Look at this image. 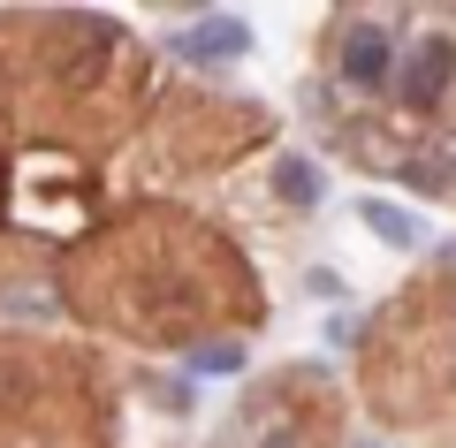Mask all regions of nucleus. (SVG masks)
<instances>
[{"instance_id": "obj_1", "label": "nucleus", "mask_w": 456, "mask_h": 448, "mask_svg": "<svg viewBox=\"0 0 456 448\" xmlns=\"http://www.w3.org/2000/svg\"><path fill=\"white\" fill-rule=\"evenodd\" d=\"M449 77H456V46H449V38H426V46L411 53V69H403V99H411V107H434Z\"/></svg>"}, {"instance_id": "obj_2", "label": "nucleus", "mask_w": 456, "mask_h": 448, "mask_svg": "<svg viewBox=\"0 0 456 448\" xmlns=\"http://www.w3.org/2000/svg\"><path fill=\"white\" fill-rule=\"evenodd\" d=\"M175 46L191 53V61H213V53L228 61V53H251V31H244L236 16H213V23H198V31H183Z\"/></svg>"}, {"instance_id": "obj_3", "label": "nucleus", "mask_w": 456, "mask_h": 448, "mask_svg": "<svg viewBox=\"0 0 456 448\" xmlns=\"http://www.w3.org/2000/svg\"><path fill=\"white\" fill-rule=\"evenodd\" d=\"M342 69H350L358 84H380V77H388V38H380L373 23H358V31H350V46H342Z\"/></svg>"}, {"instance_id": "obj_4", "label": "nucleus", "mask_w": 456, "mask_h": 448, "mask_svg": "<svg viewBox=\"0 0 456 448\" xmlns=\"http://www.w3.org/2000/svg\"><path fill=\"white\" fill-rule=\"evenodd\" d=\"M358 221L373 228L380 243H419V236H426V221H419V213H403V206H388V198H365V206H358Z\"/></svg>"}, {"instance_id": "obj_5", "label": "nucleus", "mask_w": 456, "mask_h": 448, "mask_svg": "<svg viewBox=\"0 0 456 448\" xmlns=\"http://www.w3.org/2000/svg\"><path fill=\"white\" fill-rule=\"evenodd\" d=\"M281 191H289V206H312V167L305 160H281Z\"/></svg>"}, {"instance_id": "obj_6", "label": "nucleus", "mask_w": 456, "mask_h": 448, "mask_svg": "<svg viewBox=\"0 0 456 448\" xmlns=\"http://www.w3.org/2000/svg\"><path fill=\"white\" fill-rule=\"evenodd\" d=\"M244 365V350L236 342H213V350H198V372H236Z\"/></svg>"}]
</instances>
